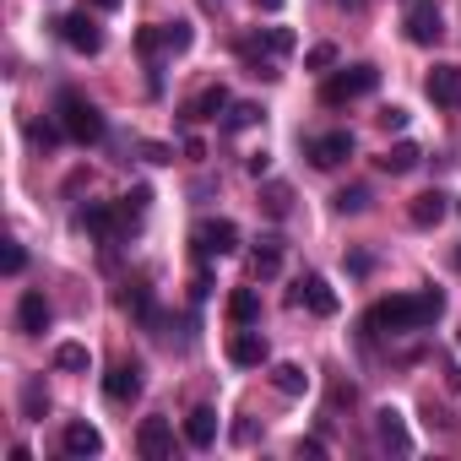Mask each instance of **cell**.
<instances>
[{"mask_svg":"<svg viewBox=\"0 0 461 461\" xmlns=\"http://www.w3.org/2000/svg\"><path fill=\"white\" fill-rule=\"evenodd\" d=\"M445 315V294L439 288H423V294H396V299H380L369 315H364V337H402V331H423Z\"/></svg>","mask_w":461,"mask_h":461,"instance_id":"cell-1","label":"cell"},{"mask_svg":"<svg viewBox=\"0 0 461 461\" xmlns=\"http://www.w3.org/2000/svg\"><path fill=\"white\" fill-rule=\"evenodd\" d=\"M375 87H380V71H375L369 60H358V66H342L337 77H326V87H321V104L342 109V104H353V98H369Z\"/></svg>","mask_w":461,"mask_h":461,"instance_id":"cell-2","label":"cell"},{"mask_svg":"<svg viewBox=\"0 0 461 461\" xmlns=\"http://www.w3.org/2000/svg\"><path fill=\"white\" fill-rule=\"evenodd\" d=\"M55 114H60V125H66V136L71 141H98L104 136V109L93 104V98H82V93H60V104H55Z\"/></svg>","mask_w":461,"mask_h":461,"instance_id":"cell-3","label":"cell"},{"mask_svg":"<svg viewBox=\"0 0 461 461\" xmlns=\"http://www.w3.org/2000/svg\"><path fill=\"white\" fill-rule=\"evenodd\" d=\"M190 240H195V256L212 261V256H234V250H240V228L228 222V217H206Z\"/></svg>","mask_w":461,"mask_h":461,"instance_id":"cell-4","label":"cell"},{"mask_svg":"<svg viewBox=\"0 0 461 461\" xmlns=\"http://www.w3.org/2000/svg\"><path fill=\"white\" fill-rule=\"evenodd\" d=\"M55 33H60L66 50H77V55H98V50H104V28L87 17V6H82V12H66V17L55 23Z\"/></svg>","mask_w":461,"mask_h":461,"instance_id":"cell-5","label":"cell"},{"mask_svg":"<svg viewBox=\"0 0 461 461\" xmlns=\"http://www.w3.org/2000/svg\"><path fill=\"white\" fill-rule=\"evenodd\" d=\"M402 28H407V39H412L418 50H434V44L445 39V23H439V6H434V0H412Z\"/></svg>","mask_w":461,"mask_h":461,"instance_id":"cell-6","label":"cell"},{"mask_svg":"<svg viewBox=\"0 0 461 461\" xmlns=\"http://www.w3.org/2000/svg\"><path fill=\"white\" fill-rule=\"evenodd\" d=\"M77 222L87 228V234H98L104 245H114L120 228H131V222H125V212H120V206H109V201H87V206L77 212Z\"/></svg>","mask_w":461,"mask_h":461,"instance_id":"cell-7","label":"cell"},{"mask_svg":"<svg viewBox=\"0 0 461 461\" xmlns=\"http://www.w3.org/2000/svg\"><path fill=\"white\" fill-rule=\"evenodd\" d=\"M294 304H304L310 315H337V294H331V283L321 272H304L294 283Z\"/></svg>","mask_w":461,"mask_h":461,"instance_id":"cell-8","label":"cell"},{"mask_svg":"<svg viewBox=\"0 0 461 461\" xmlns=\"http://www.w3.org/2000/svg\"><path fill=\"white\" fill-rule=\"evenodd\" d=\"M136 450H141L147 461H168V456H174V429H168V418H141Z\"/></svg>","mask_w":461,"mask_h":461,"instance_id":"cell-9","label":"cell"},{"mask_svg":"<svg viewBox=\"0 0 461 461\" xmlns=\"http://www.w3.org/2000/svg\"><path fill=\"white\" fill-rule=\"evenodd\" d=\"M423 93H429V104H439V109H461V66H434V71L423 77Z\"/></svg>","mask_w":461,"mask_h":461,"instance_id":"cell-10","label":"cell"},{"mask_svg":"<svg viewBox=\"0 0 461 461\" xmlns=\"http://www.w3.org/2000/svg\"><path fill=\"white\" fill-rule=\"evenodd\" d=\"M304 152H310V163H315V168H337V163H348V158H353V136H348V131H326V136H315Z\"/></svg>","mask_w":461,"mask_h":461,"instance_id":"cell-11","label":"cell"},{"mask_svg":"<svg viewBox=\"0 0 461 461\" xmlns=\"http://www.w3.org/2000/svg\"><path fill=\"white\" fill-rule=\"evenodd\" d=\"M60 450H66V456H77V461H87V456H98V450H104V434H98L87 418H71V423L60 429Z\"/></svg>","mask_w":461,"mask_h":461,"instance_id":"cell-12","label":"cell"},{"mask_svg":"<svg viewBox=\"0 0 461 461\" xmlns=\"http://www.w3.org/2000/svg\"><path fill=\"white\" fill-rule=\"evenodd\" d=\"M104 396L120 402V407H131V402L141 396V364H114V369L104 375Z\"/></svg>","mask_w":461,"mask_h":461,"instance_id":"cell-13","label":"cell"},{"mask_svg":"<svg viewBox=\"0 0 461 461\" xmlns=\"http://www.w3.org/2000/svg\"><path fill=\"white\" fill-rule=\"evenodd\" d=\"M272 353H267V337L261 331H234L228 337V364H240V369H261Z\"/></svg>","mask_w":461,"mask_h":461,"instance_id":"cell-14","label":"cell"},{"mask_svg":"<svg viewBox=\"0 0 461 461\" xmlns=\"http://www.w3.org/2000/svg\"><path fill=\"white\" fill-rule=\"evenodd\" d=\"M445 212H450V195H445V190H423V195H412L407 222H412V228H439Z\"/></svg>","mask_w":461,"mask_h":461,"instance_id":"cell-15","label":"cell"},{"mask_svg":"<svg viewBox=\"0 0 461 461\" xmlns=\"http://www.w3.org/2000/svg\"><path fill=\"white\" fill-rule=\"evenodd\" d=\"M375 439H380L385 450H396V456L412 450V434H407V423H402L396 407H380V412H375Z\"/></svg>","mask_w":461,"mask_h":461,"instance_id":"cell-16","label":"cell"},{"mask_svg":"<svg viewBox=\"0 0 461 461\" xmlns=\"http://www.w3.org/2000/svg\"><path fill=\"white\" fill-rule=\"evenodd\" d=\"M17 326H23V337H44V331H50V299L28 288V294L17 299Z\"/></svg>","mask_w":461,"mask_h":461,"instance_id":"cell-17","label":"cell"},{"mask_svg":"<svg viewBox=\"0 0 461 461\" xmlns=\"http://www.w3.org/2000/svg\"><path fill=\"white\" fill-rule=\"evenodd\" d=\"M277 272H283V240H261V245L250 250V277L267 283V277H277Z\"/></svg>","mask_w":461,"mask_h":461,"instance_id":"cell-18","label":"cell"},{"mask_svg":"<svg viewBox=\"0 0 461 461\" xmlns=\"http://www.w3.org/2000/svg\"><path fill=\"white\" fill-rule=\"evenodd\" d=\"M222 109H228V87H206L201 98H190V104H185V120H190V125H201V120H217Z\"/></svg>","mask_w":461,"mask_h":461,"instance_id":"cell-19","label":"cell"},{"mask_svg":"<svg viewBox=\"0 0 461 461\" xmlns=\"http://www.w3.org/2000/svg\"><path fill=\"white\" fill-rule=\"evenodd\" d=\"M185 439H190L195 450L217 445V412H212V407H195V412L185 418Z\"/></svg>","mask_w":461,"mask_h":461,"instance_id":"cell-20","label":"cell"},{"mask_svg":"<svg viewBox=\"0 0 461 461\" xmlns=\"http://www.w3.org/2000/svg\"><path fill=\"white\" fill-rule=\"evenodd\" d=\"M418 163H423V152H418L412 141H396V147L380 152V168H385V174H412Z\"/></svg>","mask_w":461,"mask_h":461,"instance_id":"cell-21","label":"cell"},{"mask_svg":"<svg viewBox=\"0 0 461 461\" xmlns=\"http://www.w3.org/2000/svg\"><path fill=\"white\" fill-rule=\"evenodd\" d=\"M228 321H234V326H256L261 321V294L256 288H240L234 299H228Z\"/></svg>","mask_w":461,"mask_h":461,"instance_id":"cell-22","label":"cell"},{"mask_svg":"<svg viewBox=\"0 0 461 461\" xmlns=\"http://www.w3.org/2000/svg\"><path fill=\"white\" fill-rule=\"evenodd\" d=\"M272 385H277L283 396H304V391H310V375H304L299 364H277V369H272Z\"/></svg>","mask_w":461,"mask_h":461,"instance_id":"cell-23","label":"cell"},{"mask_svg":"<svg viewBox=\"0 0 461 461\" xmlns=\"http://www.w3.org/2000/svg\"><path fill=\"white\" fill-rule=\"evenodd\" d=\"M261 120H267V109H261V104H228L222 131H250V125H261Z\"/></svg>","mask_w":461,"mask_h":461,"instance_id":"cell-24","label":"cell"},{"mask_svg":"<svg viewBox=\"0 0 461 461\" xmlns=\"http://www.w3.org/2000/svg\"><path fill=\"white\" fill-rule=\"evenodd\" d=\"M195 44V28L190 23H163V55H185Z\"/></svg>","mask_w":461,"mask_h":461,"instance_id":"cell-25","label":"cell"},{"mask_svg":"<svg viewBox=\"0 0 461 461\" xmlns=\"http://www.w3.org/2000/svg\"><path fill=\"white\" fill-rule=\"evenodd\" d=\"M87 364H93V353H87L82 342H60V348H55V369H71V375H82Z\"/></svg>","mask_w":461,"mask_h":461,"instance_id":"cell-26","label":"cell"},{"mask_svg":"<svg viewBox=\"0 0 461 461\" xmlns=\"http://www.w3.org/2000/svg\"><path fill=\"white\" fill-rule=\"evenodd\" d=\"M261 206H267V217H288L294 190H288V185H267V190H261Z\"/></svg>","mask_w":461,"mask_h":461,"instance_id":"cell-27","label":"cell"},{"mask_svg":"<svg viewBox=\"0 0 461 461\" xmlns=\"http://www.w3.org/2000/svg\"><path fill=\"white\" fill-rule=\"evenodd\" d=\"M331 206H337L342 217H353V212H364V206H369V190H364V185H348V190H337V195H331Z\"/></svg>","mask_w":461,"mask_h":461,"instance_id":"cell-28","label":"cell"},{"mask_svg":"<svg viewBox=\"0 0 461 461\" xmlns=\"http://www.w3.org/2000/svg\"><path fill=\"white\" fill-rule=\"evenodd\" d=\"M60 136H66V125H50V120H28V141H33V147H44V152H50Z\"/></svg>","mask_w":461,"mask_h":461,"instance_id":"cell-29","label":"cell"},{"mask_svg":"<svg viewBox=\"0 0 461 461\" xmlns=\"http://www.w3.org/2000/svg\"><path fill=\"white\" fill-rule=\"evenodd\" d=\"M23 412H28L33 423L50 412V396H44V385H39V380H28V385H23Z\"/></svg>","mask_w":461,"mask_h":461,"instance_id":"cell-30","label":"cell"},{"mask_svg":"<svg viewBox=\"0 0 461 461\" xmlns=\"http://www.w3.org/2000/svg\"><path fill=\"white\" fill-rule=\"evenodd\" d=\"M136 50H141L147 60H158V55H163V23H152V28H141V33H136Z\"/></svg>","mask_w":461,"mask_h":461,"instance_id":"cell-31","label":"cell"},{"mask_svg":"<svg viewBox=\"0 0 461 461\" xmlns=\"http://www.w3.org/2000/svg\"><path fill=\"white\" fill-rule=\"evenodd\" d=\"M331 66H337V50H331V44H315V50L304 55V71H331Z\"/></svg>","mask_w":461,"mask_h":461,"instance_id":"cell-32","label":"cell"},{"mask_svg":"<svg viewBox=\"0 0 461 461\" xmlns=\"http://www.w3.org/2000/svg\"><path fill=\"white\" fill-rule=\"evenodd\" d=\"M0 267H6V277H17V272L28 267V250H23V245H6V256H0Z\"/></svg>","mask_w":461,"mask_h":461,"instance_id":"cell-33","label":"cell"},{"mask_svg":"<svg viewBox=\"0 0 461 461\" xmlns=\"http://www.w3.org/2000/svg\"><path fill=\"white\" fill-rule=\"evenodd\" d=\"M380 125H385V131H407V109H396V104L380 109Z\"/></svg>","mask_w":461,"mask_h":461,"instance_id":"cell-34","label":"cell"},{"mask_svg":"<svg viewBox=\"0 0 461 461\" xmlns=\"http://www.w3.org/2000/svg\"><path fill=\"white\" fill-rule=\"evenodd\" d=\"M141 152H147V163H174V147H163V141H147Z\"/></svg>","mask_w":461,"mask_h":461,"instance_id":"cell-35","label":"cell"},{"mask_svg":"<svg viewBox=\"0 0 461 461\" xmlns=\"http://www.w3.org/2000/svg\"><path fill=\"white\" fill-rule=\"evenodd\" d=\"M245 168H250V174H256V179H261V174H267V168H272V158H267V152H250V158H245Z\"/></svg>","mask_w":461,"mask_h":461,"instance_id":"cell-36","label":"cell"},{"mask_svg":"<svg viewBox=\"0 0 461 461\" xmlns=\"http://www.w3.org/2000/svg\"><path fill=\"white\" fill-rule=\"evenodd\" d=\"M87 6H93V12H120L125 0H87Z\"/></svg>","mask_w":461,"mask_h":461,"instance_id":"cell-37","label":"cell"},{"mask_svg":"<svg viewBox=\"0 0 461 461\" xmlns=\"http://www.w3.org/2000/svg\"><path fill=\"white\" fill-rule=\"evenodd\" d=\"M445 385H450V391H461V369H456V364H445Z\"/></svg>","mask_w":461,"mask_h":461,"instance_id":"cell-38","label":"cell"},{"mask_svg":"<svg viewBox=\"0 0 461 461\" xmlns=\"http://www.w3.org/2000/svg\"><path fill=\"white\" fill-rule=\"evenodd\" d=\"M283 6H288V0H256V12H267V17H272V12H283Z\"/></svg>","mask_w":461,"mask_h":461,"instance_id":"cell-39","label":"cell"},{"mask_svg":"<svg viewBox=\"0 0 461 461\" xmlns=\"http://www.w3.org/2000/svg\"><path fill=\"white\" fill-rule=\"evenodd\" d=\"M201 6H206V12H212V6H222V0H201Z\"/></svg>","mask_w":461,"mask_h":461,"instance_id":"cell-40","label":"cell"},{"mask_svg":"<svg viewBox=\"0 0 461 461\" xmlns=\"http://www.w3.org/2000/svg\"><path fill=\"white\" fill-rule=\"evenodd\" d=\"M456 267H461V250H456Z\"/></svg>","mask_w":461,"mask_h":461,"instance_id":"cell-41","label":"cell"},{"mask_svg":"<svg viewBox=\"0 0 461 461\" xmlns=\"http://www.w3.org/2000/svg\"><path fill=\"white\" fill-rule=\"evenodd\" d=\"M456 212H461V201H456Z\"/></svg>","mask_w":461,"mask_h":461,"instance_id":"cell-42","label":"cell"}]
</instances>
